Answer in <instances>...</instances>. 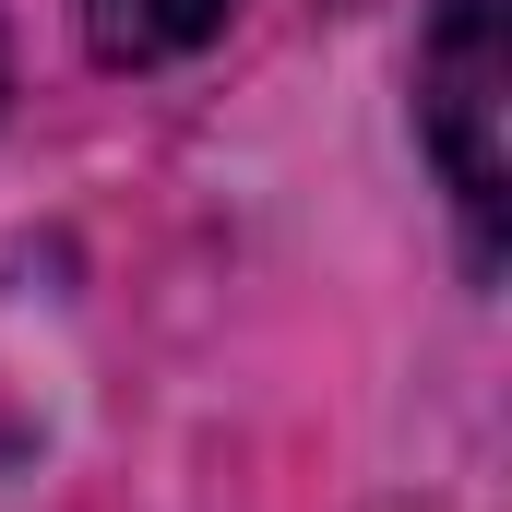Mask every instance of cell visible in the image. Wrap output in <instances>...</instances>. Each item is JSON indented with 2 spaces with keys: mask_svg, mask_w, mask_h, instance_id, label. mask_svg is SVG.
Instances as JSON below:
<instances>
[{
  "mask_svg": "<svg viewBox=\"0 0 512 512\" xmlns=\"http://www.w3.org/2000/svg\"><path fill=\"white\" fill-rule=\"evenodd\" d=\"M417 131L441 155V191L477 251H501V131H512V36L501 0H441L417 48Z\"/></svg>",
  "mask_w": 512,
  "mask_h": 512,
  "instance_id": "cell-1",
  "label": "cell"
},
{
  "mask_svg": "<svg viewBox=\"0 0 512 512\" xmlns=\"http://www.w3.org/2000/svg\"><path fill=\"white\" fill-rule=\"evenodd\" d=\"M215 24H227V0H84V36H96V60H120V72L191 60Z\"/></svg>",
  "mask_w": 512,
  "mask_h": 512,
  "instance_id": "cell-2",
  "label": "cell"
},
{
  "mask_svg": "<svg viewBox=\"0 0 512 512\" xmlns=\"http://www.w3.org/2000/svg\"><path fill=\"white\" fill-rule=\"evenodd\" d=\"M0 84H12V48H0Z\"/></svg>",
  "mask_w": 512,
  "mask_h": 512,
  "instance_id": "cell-3",
  "label": "cell"
}]
</instances>
